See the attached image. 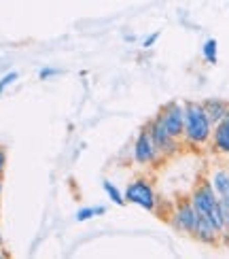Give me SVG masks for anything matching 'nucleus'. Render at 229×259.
<instances>
[{
    "instance_id": "obj_11",
    "label": "nucleus",
    "mask_w": 229,
    "mask_h": 259,
    "mask_svg": "<svg viewBox=\"0 0 229 259\" xmlns=\"http://www.w3.org/2000/svg\"><path fill=\"white\" fill-rule=\"evenodd\" d=\"M210 183H212V187L216 191V196H219V198H229V170L216 168L212 172Z\"/></svg>"
},
{
    "instance_id": "obj_10",
    "label": "nucleus",
    "mask_w": 229,
    "mask_h": 259,
    "mask_svg": "<svg viewBox=\"0 0 229 259\" xmlns=\"http://www.w3.org/2000/svg\"><path fill=\"white\" fill-rule=\"evenodd\" d=\"M212 143H214L216 151L229 153V123H225V121L216 123V127L212 130Z\"/></svg>"
},
{
    "instance_id": "obj_12",
    "label": "nucleus",
    "mask_w": 229,
    "mask_h": 259,
    "mask_svg": "<svg viewBox=\"0 0 229 259\" xmlns=\"http://www.w3.org/2000/svg\"><path fill=\"white\" fill-rule=\"evenodd\" d=\"M202 53H204V58H206V62H208V64H216V40L214 38L206 40Z\"/></svg>"
},
{
    "instance_id": "obj_14",
    "label": "nucleus",
    "mask_w": 229,
    "mask_h": 259,
    "mask_svg": "<svg viewBox=\"0 0 229 259\" xmlns=\"http://www.w3.org/2000/svg\"><path fill=\"white\" fill-rule=\"evenodd\" d=\"M104 189H106V193H108V198H111L115 204H119V206H123V204H125V200L121 198V193H119V189H117V187H113V183H111V181H104Z\"/></svg>"
},
{
    "instance_id": "obj_4",
    "label": "nucleus",
    "mask_w": 229,
    "mask_h": 259,
    "mask_svg": "<svg viewBox=\"0 0 229 259\" xmlns=\"http://www.w3.org/2000/svg\"><path fill=\"white\" fill-rule=\"evenodd\" d=\"M125 200L136 204V206H140V208H145V210H153L155 204H157L155 191H153V187L143 179L129 183L127 189H125Z\"/></svg>"
},
{
    "instance_id": "obj_19",
    "label": "nucleus",
    "mask_w": 229,
    "mask_h": 259,
    "mask_svg": "<svg viewBox=\"0 0 229 259\" xmlns=\"http://www.w3.org/2000/svg\"><path fill=\"white\" fill-rule=\"evenodd\" d=\"M225 234H229V221H227V230H225Z\"/></svg>"
},
{
    "instance_id": "obj_1",
    "label": "nucleus",
    "mask_w": 229,
    "mask_h": 259,
    "mask_svg": "<svg viewBox=\"0 0 229 259\" xmlns=\"http://www.w3.org/2000/svg\"><path fill=\"white\" fill-rule=\"evenodd\" d=\"M212 136V121L204 111L202 102H187L185 104V138L193 145L208 143Z\"/></svg>"
},
{
    "instance_id": "obj_2",
    "label": "nucleus",
    "mask_w": 229,
    "mask_h": 259,
    "mask_svg": "<svg viewBox=\"0 0 229 259\" xmlns=\"http://www.w3.org/2000/svg\"><path fill=\"white\" fill-rule=\"evenodd\" d=\"M191 204H193V208L198 210V214H204V217H208V214L216 208L219 196H216L210 181L202 179L198 185H195V189L191 191Z\"/></svg>"
},
{
    "instance_id": "obj_6",
    "label": "nucleus",
    "mask_w": 229,
    "mask_h": 259,
    "mask_svg": "<svg viewBox=\"0 0 229 259\" xmlns=\"http://www.w3.org/2000/svg\"><path fill=\"white\" fill-rule=\"evenodd\" d=\"M149 132H151V138H153V143H155V147H157L159 153L172 155L174 151L178 149V143H176L178 138H174V136L168 134V130L163 127V123L159 121V117H155V119L151 121Z\"/></svg>"
},
{
    "instance_id": "obj_15",
    "label": "nucleus",
    "mask_w": 229,
    "mask_h": 259,
    "mask_svg": "<svg viewBox=\"0 0 229 259\" xmlns=\"http://www.w3.org/2000/svg\"><path fill=\"white\" fill-rule=\"evenodd\" d=\"M15 79H17V72H9V74H7V77H5L3 81H0V94H3V90L7 88V85H9V83H13Z\"/></svg>"
},
{
    "instance_id": "obj_20",
    "label": "nucleus",
    "mask_w": 229,
    "mask_h": 259,
    "mask_svg": "<svg viewBox=\"0 0 229 259\" xmlns=\"http://www.w3.org/2000/svg\"><path fill=\"white\" fill-rule=\"evenodd\" d=\"M227 200H229V198H227Z\"/></svg>"
},
{
    "instance_id": "obj_5",
    "label": "nucleus",
    "mask_w": 229,
    "mask_h": 259,
    "mask_svg": "<svg viewBox=\"0 0 229 259\" xmlns=\"http://www.w3.org/2000/svg\"><path fill=\"white\" fill-rule=\"evenodd\" d=\"M172 223H174V228H176L178 232L193 234L195 223H198V210L193 208L191 198H189V200H180V202H178L176 210H174Z\"/></svg>"
},
{
    "instance_id": "obj_9",
    "label": "nucleus",
    "mask_w": 229,
    "mask_h": 259,
    "mask_svg": "<svg viewBox=\"0 0 229 259\" xmlns=\"http://www.w3.org/2000/svg\"><path fill=\"white\" fill-rule=\"evenodd\" d=\"M202 104H204V111H206V115H208V119H210L214 125L223 119L225 113H227V109H229V104H227L225 100H221V98L204 100Z\"/></svg>"
},
{
    "instance_id": "obj_17",
    "label": "nucleus",
    "mask_w": 229,
    "mask_h": 259,
    "mask_svg": "<svg viewBox=\"0 0 229 259\" xmlns=\"http://www.w3.org/2000/svg\"><path fill=\"white\" fill-rule=\"evenodd\" d=\"M51 74H58V70H53V68H42V70H40V79L51 77Z\"/></svg>"
},
{
    "instance_id": "obj_13",
    "label": "nucleus",
    "mask_w": 229,
    "mask_h": 259,
    "mask_svg": "<svg viewBox=\"0 0 229 259\" xmlns=\"http://www.w3.org/2000/svg\"><path fill=\"white\" fill-rule=\"evenodd\" d=\"M106 208L104 206H94V208H81L79 212H76V221H87V219H91L96 217V214H104Z\"/></svg>"
},
{
    "instance_id": "obj_8",
    "label": "nucleus",
    "mask_w": 229,
    "mask_h": 259,
    "mask_svg": "<svg viewBox=\"0 0 229 259\" xmlns=\"http://www.w3.org/2000/svg\"><path fill=\"white\" fill-rule=\"evenodd\" d=\"M193 236H195V238H198L200 242H204V244H216L221 232L214 228L212 221H210L208 217H204V214H198V223H195Z\"/></svg>"
},
{
    "instance_id": "obj_3",
    "label": "nucleus",
    "mask_w": 229,
    "mask_h": 259,
    "mask_svg": "<svg viewBox=\"0 0 229 259\" xmlns=\"http://www.w3.org/2000/svg\"><path fill=\"white\" fill-rule=\"evenodd\" d=\"M159 121L163 123V127L168 130V134L174 138L185 136V106L178 102H170L161 109V113L157 115Z\"/></svg>"
},
{
    "instance_id": "obj_18",
    "label": "nucleus",
    "mask_w": 229,
    "mask_h": 259,
    "mask_svg": "<svg viewBox=\"0 0 229 259\" xmlns=\"http://www.w3.org/2000/svg\"><path fill=\"white\" fill-rule=\"evenodd\" d=\"M5 164H7V155H5V151L0 149V172L5 170Z\"/></svg>"
},
{
    "instance_id": "obj_7",
    "label": "nucleus",
    "mask_w": 229,
    "mask_h": 259,
    "mask_svg": "<svg viewBox=\"0 0 229 259\" xmlns=\"http://www.w3.org/2000/svg\"><path fill=\"white\" fill-rule=\"evenodd\" d=\"M157 153H159V151H157L155 143H153L149 127H145L143 132L138 134V138H136V145H134V157H136L138 164H151V161L157 157Z\"/></svg>"
},
{
    "instance_id": "obj_16",
    "label": "nucleus",
    "mask_w": 229,
    "mask_h": 259,
    "mask_svg": "<svg viewBox=\"0 0 229 259\" xmlns=\"http://www.w3.org/2000/svg\"><path fill=\"white\" fill-rule=\"evenodd\" d=\"M157 38H159V32H155V34H151V36L145 40V47H147V49H149V47H153V42H155Z\"/></svg>"
}]
</instances>
